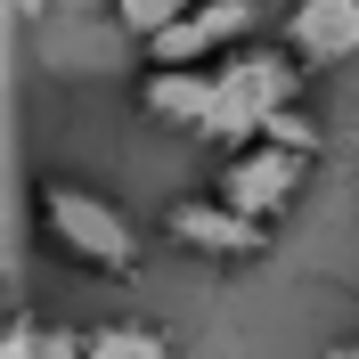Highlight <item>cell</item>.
<instances>
[{
    "mask_svg": "<svg viewBox=\"0 0 359 359\" xmlns=\"http://www.w3.org/2000/svg\"><path fill=\"white\" fill-rule=\"evenodd\" d=\"M33 229H41V245L66 269H82V278H131V269L147 262V237L131 229V212H123L107 188L74 180V172H41L33 180Z\"/></svg>",
    "mask_w": 359,
    "mask_h": 359,
    "instance_id": "1",
    "label": "cell"
},
{
    "mask_svg": "<svg viewBox=\"0 0 359 359\" xmlns=\"http://www.w3.org/2000/svg\"><path fill=\"white\" fill-rule=\"evenodd\" d=\"M311 172H318V139H311V123H302V107H294L286 123H269L262 139L221 147V163H212V196H221L229 212H245L253 229L278 237V221L311 196Z\"/></svg>",
    "mask_w": 359,
    "mask_h": 359,
    "instance_id": "2",
    "label": "cell"
},
{
    "mask_svg": "<svg viewBox=\"0 0 359 359\" xmlns=\"http://www.w3.org/2000/svg\"><path fill=\"white\" fill-rule=\"evenodd\" d=\"M302 82H311V74L294 66L278 41L229 49L221 66H204V131L196 139H221V147L262 139L269 123H286V114L302 107Z\"/></svg>",
    "mask_w": 359,
    "mask_h": 359,
    "instance_id": "3",
    "label": "cell"
},
{
    "mask_svg": "<svg viewBox=\"0 0 359 359\" xmlns=\"http://www.w3.org/2000/svg\"><path fill=\"white\" fill-rule=\"evenodd\" d=\"M245 41H262V0H188L163 33L139 41V57L147 66H221Z\"/></svg>",
    "mask_w": 359,
    "mask_h": 359,
    "instance_id": "4",
    "label": "cell"
},
{
    "mask_svg": "<svg viewBox=\"0 0 359 359\" xmlns=\"http://www.w3.org/2000/svg\"><path fill=\"white\" fill-rule=\"evenodd\" d=\"M163 245H172V253H196V262H212V269H253L278 237L253 229L245 212H229L212 188H196V196H172V204H163Z\"/></svg>",
    "mask_w": 359,
    "mask_h": 359,
    "instance_id": "5",
    "label": "cell"
},
{
    "mask_svg": "<svg viewBox=\"0 0 359 359\" xmlns=\"http://www.w3.org/2000/svg\"><path fill=\"white\" fill-rule=\"evenodd\" d=\"M278 49L302 74H335L359 57V0H286L278 17Z\"/></svg>",
    "mask_w": 359,
    "mask_h": 359,
    "instance_id": "6",
    "label": "cell"
},
{
    "mask_svg": "<svg viewBox=\"0 0 359 359\" xmlns=\"http://www.w3.org/2000/svg\"><path fill=\"white\" fill-rule=\"evenodd\" d=\"M139 114L156 131H204V66H147L139 74Z\"/></svg>",
    "mask_w": 359,
    "mask_h": 359,
    "instance_id": "7",
    "label": "cell"
},
{
    "mask_svg": "<svg viewBox=\"0 0 359 359\" xmlns=\"http://www.w3.org/2000/svg\"><path fill=\"white\" fill-rule=\"evenodd\" d=\"M74 359H180V343L163 335L156 318H90V327H74Z\"/></svg>",
    "mask_w": 359,
    "mask_h": 359,
    "instance_id": "8",
    "label": "cell"
},
{
    "mask_svg": "<svg viewBox=\"0 0 359 359\" xmlns=\"http://www.w3.org/2000/svg\"><path fill=\"white\" fill-rule=\"evenodd\" d=\"M0 359H74V327H33V318H0Z\"/></svg>",
    "mask_w": 359,
    "mask_h": 359,
    "instance_id": "9",
    "label": "cell"
},
{
    "mask_svg": "<svg viewBox=\"0 0 359 359\" xmlns=\"http://www.w3.org/2000/svg\"><path fill=\"white\" fill-rule=\"evenodd\" d=\"M180 8H188V0H107V17L123 25L131 41H147V33H163V25L180 17Z\"/></svg>",
    "mask_w": 359,
    "mask_h": 359,
    "instance_id": "10",
    "label": "cell"
},
{
    "mask_svg": "<svg viewBox=\"0 0 359 359\" xmlns=\"http://www.w3.org/2000/svg\"><path fill=\"white\" fill-rule=\"evenodd\" d=\"M327 359H359V343H343V351H327Z\"/></svg>",
    "mask_w": 359,
    "mask_h": 359,
    "instance_id": "11",
    "label": "cell"
}]
</instances>
